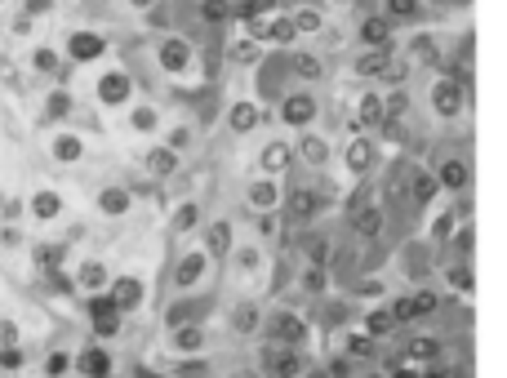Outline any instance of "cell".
<instances>
[{
	"instance_id": "1",
	"label": "cell",
	"mask_w": 507,
	"mask_h": 378,
	"mask_svg": "<svg viewBox=\"0 0 507 378\" xmlns=\"http://www.w3.org/2000/svg\"><path fill=\"white\" fill-rule=\"evenodd\" d=\"M431 107H436L440 116H458V107H463V89H458L454 80H436V85H431Z\"/></svg>"
},
{
	"instance_id": "2",
	"label": "cell",
	"mask_w": 507,
	"mask_h": 378,
	"mask_svg": "<svg viewBox=\"0 0 507 378\" xmlns=\"http://www.w3.org/2000/svg\"><path fill=\"white\" fill-rule=\"evenodd\" d=\"M312 116H316L312 93H289L285 98V120L289 125H312Z\"/></svg>"
},
{
	"instance_id": "3",
	"label": "cell",
	"mask_w": 507,
	"mask_h": 378,
	"mask_svg": "<svg viewBox=\"0 0 507 378\" xmlns=\"http://www.w3.org/2000/svg\"><path fill=\"white\" fill-rule=\"evenodd\" d=\"M271 334H276L280 343H298V338H303V320L289 316V311H280V316L271 320Z\"/></svg>"
},
{
	"instance_id": "4",
	"label": "cell",
	"mask_w": 507,
	"mask_h": 378,
	"mask_svg": "<svg viewBox=\"0 0 507 378\" xmlns=\"http://www.w3.org/2000/svg\"><path fill=\"white\" fill-rule=\"evenodd\" d=\"M431 307H436V294H414V298L396 302V311H392V316H396V320H409V316H422V311H431Z\"/></svg>"
},
{
	"instance_id": "5",
	"label": "cell",
	"mask_w": 507,
	"mask_h": 378,
	"mask_svg": "<svg viewBox=\"0 0 507 378\" xmlns=\"http://www.w3.org/2000/svg\"><path fill=\"white\" fill-rule=\"evenodd\" d=\"M361 41L374 45V49H383V45H387V23H383V18H365V23H361Z\"/></svg>"
},
{
	"instance_id": "6",
	"label": "cell",
	"mask_w": 507,
	"mask_h": 378,
	"mask_svg": "<svg viewBox=\"0 0 507 378\" xmlns=\"http://www.w3.org/2000/svg\"><path fill=\"white\" fill-rule=\"evenodd\" d=\"M294 370H298V361H294L289 352H271V356H267V374H271V378H289Z\"/></svg>"
},
{
	"instance_id": "7",
	"label": "cell",
	"mask_w": 507,
	"mask_h": 378,
	"mask_svg": "<svg viewBox=\"0 0 507 378\" xmlns=\"http://www.w3.org/2000/svg\"><path fill=\"white\" fill-rule=\"evenodd\" d=\"M440 183L458 192V187L467 183V165H463V160H445V165H440Z\"/></svg>"
},
{
	"instance_id": "8",
	"label": "cell",
	"mask_w": 507,
	"mask_h": 378,
	"mask_svg": "<svg viewBox=\"0 0 507 378\" xmlns=\"http://www.w3.org/2000/svg\"><path fill=\"white\" fill-rule=\"evenodd\" d=\"M93 320H98V329H102V334H111V329H116V302L98 298V302H93Z\"/></svg>"
},
{
	"instance_id": "9",
	"label": "cell",
	"mask_w": 507,
	"mask_h": 378,
	"mask_svg": "<svg viewBox=\"0 0 507 378\" xmlns=\"http://www.w3.org/2000/svg\"><path fill=\"white\" fill-rule=\"evenodd\" d=\"M361 120L365 125H383V98L379 93H365L361 98Z\"/></svg>"
},
{
	"instance_id": "10",
	"label": "cell",
	"mask_w": 507,
	"mask_h": 378,
	"mask_svg": "<svg viewBox=\"0 0 507 378\" xmlns=\"http://www.w3.org/2000/svg\"><path fill=\"white\" fill-rule=\"evenodd\" d=\"M392 325H396V316H392V311H374V316H365V329H370L374 338L392 334Z\"/></svg>"
},
{
	"instance_id": "11",
	"label": "cell",
	"mask_w": 507,
	"mask_h": 378,
	"mask_svg": "<svg viewBox=\"0 0 507 378\" xmlns=\"http://www.w3.org/2000/svg\"><path fill=\"white\" fill-rule=\"evenodd\" d=\"M80 370L93 374V378H102V374H107V352H84L80 356Z\"/></svg>"
},
{
	"instance_id": "12",
	"label": "cell",
	"mask_w": 507,
	"mask_h": 378,
	"mask_svg": "<svg viewBox=\"0 0 507 378\" xmlns=\"http://www.w3.org/2000/svg\"><path fill=\"white\" fill-rule=\"evenodd\" d=\"M356 227H361V236H379L383 214L379 210H361V214H356Z\"/></svg>"
},
{
	"instance_id": "13",
	"label": "cell",
	"mask_w": 507,
	"mask_h": 378,
	"mask_svg": "<svg viewBox=\"0 0 507 378\" xmlns=\"http://www.w3.org/2000/svg\"><path fill=\"white\" fill-rule=\"evenodd\" d=\"M201 271H205V258H201V254H192V258H187L183 267H178V285H192V280L201 276Z\"/></svg>"
},
{
	"instance_id": "14",
	"label": "cell",
	"mask_w": 507,
	"mask_h": 378,
	"mask_svg": "<svg viewBox=\"0 0 507 378\" xmlns=\"http://www.w3.org/2000/svg\"><path fill=\"white\" fill-rule=\"evenodd\" d=\"M98 49H102L98 36H76V41H71V54H76V58H93Z\"/></svg>"
},
{
	"instance_id": "15",
	"label": "cell",
	"mask_w": 507,
	"mask_h": 378,
	"mask_svg": "<svg viewBox=\"0 0 507 378\" xmlns=\"http://www.w3.org/2000/svg\"><path fill=\"white\" fill-rule=\"evenodd\" d=\"M227 245H232V227H227V223H214V227H210V249L223 254Z\"/></svg>"
},
{
	"instance_id": "16",
	"label": "cell",
	"mask_w": 507,
	"mask_h": 378,
	"mask_svg": "<svg viewBox=\"0 0 507 378\" xmlns=\"http://www.w3.org/2000/svg\"><path fill=\"white\" fill-rule=\"evenodd\" d=\"M383 67H387V54H383V49L361 54V63H356V71H365V76H370V71H383Z\"/></svg>"
},
{
	"instance_id": "17",
	"label": "cell",
	"mask_w": 507,
	"mask_h": 378,
	"mask_svg": "<svg viewBox=\"0 0 507 378\" xmlns=\"http://www.w3.org/2000/svg\"><path fill=\"white\" fill-rule=\"evenodd\" d=\"M249 201H254V205H262V210H267V205H276V183H254Z\"/></svg>"
},
{
	"instance_id": "18",
	"label": "cell",
	"mask_w": 507,
	"mask_h": 378,
	"mask_svg": "<svg viewBox=\"0 0 507 378\" xmlns=\"http://www.w3.org/2000/svg\"><path fill=\"white\" fill-rule=\"evenodd\" d=\"M254 120H258V107H249V102H240V107L232 111V125L236 129H254Z\"/></svg>"
},
{
	"instance_id": "19",
	"label": "cell",
	"mask_w": 507,
	"mask_h": 378,
	"mask_svg": "<svg viewBox=\"0 0 507 378\" xmlns=\"http://www.w3.org/2000/svg\"><path fill=\"white\" fill-rule=\"evenodd\" d=\"M138 302V280H120L116 285V307H134Z\"/></svg>"
},
{
	"instance_id": "20",
	"label": "cell",
	"mask_w": 507,
	"mask_h": 378,
	"mask_svg": "<svg viewBox=\"0 0 507 378\" xmlns=\"http://www.w3.org/2000/svg\"><path fill=\"white\" fill-rule=\"evenodd\" d=\"M392 18H418V0H387Z\"/></svg>"
},
{
	"instance_id": "21",
	"label": "cell",
	"mask_w": 507,
	"mask_h": 378,
	"mask_svg": "<svg viewBox=\"0 0 507 378\" xmlns=\"http://www.w3.org/2000/svg\"><path fill=\"white\" fill-rule=\"evenodd\" d=\"M303 156L312 160V165H325V156H330V147H325L321 138H307V143H303Z\"/></svg>"
},
{
	"instance_id": "22",
	"label": "cell",
	"mask_w": 507,
	"mask_h": 378,
	"mask_svg": "<svg viewBox=\"0 0 507 378\" xmlns=\"http://www.w3.org/2000/svg\"><path fill=\"white\" fill-rule=\"evenodd\" d=\"M125 89H129V85H125V76H107V80H102V98H111V102H116V98H125Z\"/></svg>"
},
{
	"instance_id": "23",
	"label": "cell",
	"mask_w": 507,
	"mask_h": 378,
	"mask_svg": "<svg viewBox=\"0 0 507 378\" xmlns=\"http://www.w3.org/2000/svg\"><path fill=\"white\" fill-rule=\"evenodd\" d=\"M183 63H187V49L178 41H169L165 45V67H183Z\"/></svg>"
},
{
	"instance_id": "24",
	"label": "cell",
	"mask_w": 507,
	"mask_h": 378,
	"mask_svg": "<svg viewBox=\"0 0 507 378\" xmlns=\"http://www.w3.org/2000/svg\"><path fill=\"white\" fill-rule=\"evenodd\" d=\"M312 210H316V196H312V192H298V196H294V219H307Z\"/></svg>"
},
{
	"instance_id": "25",
	"label": "cell",
	"mask_w": 507,
	"mask_h": 378,
	"mask_svg": "<svg viewBox=\"0 0 507 378\" xmlns=\"http://www.w3.org/2000/svg\"><path fill=\"white\" fill-rule=\"evenodd\" d=\"M294 67H298V71H303V76H307V80H312V76H321V63H316V58H312V54H298V58H294Z\"/></svg>"
},
{
	"instance_id": "26",
	"label": "cell",
	"mask_w": 507,
	"mask_h": 378,
	"mask_svg": "<svg viewBox=\"0 0 507 378\" xmlns=\"http://www.w3.org/2000/svg\"><path fill=\"white\" fill-rule=\"evenodd\" d=\"M205 18H210V23H223V18H227V0H205Z\"/></svg>"
},
{
	"instance_id": "27",
	"label": "cell",
	"mask_w": 507,
	"mask_h": 378,
	"mask_svg": "<svg viewBox=\"0 0 507 378\" xmlns=\"http://www.w3.org/2000/svg\"><path fill=\"white\" fill-rule=\"evenodd\" d=\"M294 27H298V32H316V27H321V14H312V9H303V14L294 18Z\"/></svg>"
},
{
	"instance_id": "28",
	"label": "cell",
	"mask_w": 507,
	"mask_h": 378,
	"mask_svg": "<svg viewBox=\"0 0 507 378\" xmlns=\"http://www.w3.org/2000/svg\"><path fill=\"white\" fill-rule=\"evenodd\" d=\"M370 156H374L370 143H356V147H352V169H365V165H370Z\"/></svg>"
},
{
	"instance_id": "29",
	"label": "cell",
	"mask_w": 507,
	"mask_h": 378,
	"mask_svg": "<svg viewBox=\"0 0 507 378\" xmlns=\"http://www.w3.org/2000/svg\"><path fill=\"white\" fill-rule=\"evenodd\" d=\"M285 160H289V151L280 147V143H276V147H267V169H285Z\"/></svg>"
},
{
	"instance_id": "30",
	"label": "cell",
	"mask_w": 507,
	"mask_h": 378,
	"mask_svg": "<svg viewBox=\"0 0 507 378\" xmlns=\"http://www.w3.org/2000/svg\"><path fill=\"white\" fill-rule=\"evenodd\" d=\"M152 169L156 174H169V169H174V156H169V151H152Z\"/></svg>"
},
{
	"instance_id": "31",
	"label": "cell",
	"mask_w": 507,
	"mask_h": 378,
	"mask_svg": "<svg viewBox=\"0 0 507 378\" xmlns=\"http://www.w3.org/2000/svg\"><path fill=\"white\" fill-rule=\"evenodd\" d=\"M431 352H436L431 338H414V343H409V356H431Z\"/></svg>"
},
{
	"instance_id": "32",
	"label": "cell",
	"mask_w": 507,
	"mask_h": 378,
	"mask_svg": "<svg viewBox=\"0 0 507 378\" xmlns=\"http://www.w3.org/2000/svg\"><path fill=\"white\" fill-rule=\"evenodd\" d=\"M178 347H201V329H178Z\"/></svg>"
},
{
	"instance_id": "33",
	"label": "cell",
	"mask_w": 507,
	"mask_h": 378,
	"mask_svg": "<svg viewBox=\"0 0 507 378\" xmlns=\"http://www.w3.org/2000/svg\"><path fill=\"white\" fill-rule=\"evenodd\" d=\"M254 320H258V316H254V307H240L236 311V329H254Z\"/></svg>"
},
{
	"instance_id": "34",
	"label": "cell",
	"mask_w": 507,
	"mask_h": 378,
	"mask_svg": "<svg viewBox=\"0 0 507 378\" xmlns=\"http://www.w3.org/2000/svg\"><path fill=\"white\" fill-rule=\"evenodd\" d=\"M431 232H436V236H449V232H454V214H440V219H436V227H431Z\"/></svg>"
},
{
	"instance_id": "35",
	"label": "cell",
	"mask_w": 507,
	"mask_h": 378,
	"mask_svg": "<svg viewBox=\"0 0 507 378\" xmlns=\"http://www.w3.org/2000/svg\"><path fill=\"white\" fill-rule=\"evenodd\" d=\"M431 196V178H414V201H427Z\"/></svg>"
},
{
	"instance_id": "36",
	"label": "cell",
	"mask_w": 507,
	"mask_h": 378,
	"mask_svg": "<svg viewBox=\"0 0 507 378\" xmlns=\"http://www.w3.org/2000/svg\"><path fill=\"white\" fill-rule=\"evenodd\" d=\"M107 210H125V192H107Z\"/></svg>"
},
{
	"instance_id": "37",
	"label": "cell",
	"mask_w": 507,
	"mask_h": 378,
	"mask_svg": "<svg viewBox=\"0 0 507 378\" xmlns=\"http://www.w3.org/2000/svg\"><path fill=\"white\" fill-rule=\"evenodd\" d=\"M192 223H196V210H192V205H187V210L178 214V227H192Z\"/></svg>"
},
{
	"instance_id": "38",
	"label": "cell",
	"mask_w": 507,
	"mask_h": 378,
	"mask_svg": "<svg viewBox=\"0 0 507 378\" xmlns=\"http://www.w3.org/2000/svg\"><path fill=\"white\" fill-rule=\"evenodd\" d=\"M396 378H418V374H396Z\"/></svg>"
},
{
	"instance_id": "39",
	"label": "cell",
	"mask_w": 507,
	"mask_h": 378,
	"mask_svg": "<svg viewBox=\"0 0 507 378\" xmlns=\"http://www.w3.org/2000/svg\"><path fill=\"white\" fill-rule=\"evenodd\" d=\"M431 378H440V374H431Z\"/></svg>"
}]
</instances>
